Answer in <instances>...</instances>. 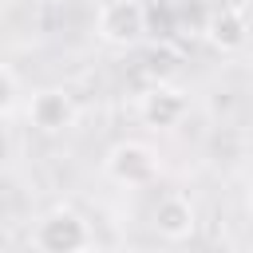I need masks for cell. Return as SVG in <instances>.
Returning a JSON list of instances; mask_svg holds the SVG:
<instances>
[{
  "instance_id": "1",
  "label": "cell",
  "mask_w": 253,
  "mask_h": 253,
  "mask_svg": "<svg viewBox=\"0 0 253 253\" xmlns=\"http://www.w3.org/2000/svg\"><path fill=\"white\" fill-rule=\"evenodd\" d=\"M28 241H32L36 253H87L95 245V229H91V221L79 210L51 206L47 213L36 217Z\"/></svg>"
},
{
  "instance_id": "2",
  "label": "cell",
  "mask_w": 253,
  "mask_h": 253,
  "mask_svg": "<svg viewBox=\"0 0 253 253\" xmlns=\"http://www.w3.org/2000/svg\"><path fill=\"white\" fill-rule=\"evenodd\" d=\"M150 32V8L142 0H103L95 12V36L111 47H134Z\"/></svg>"
},
{
  "instance_id": "3",
  "label": "cell",
  "mask_w": 253,
  "mask_h": 253,
  "mask_svg": "<svg viewBox=\"0 0 253 253\" xmlns=\"http://www.w3.org/2000/svg\"><path fill=\"white\" fill-rule=\"evenodd\" d=\"M103 174H107L115 186L146 190V186H154V182L162 178V162H158V154H154L146 142L126 138V142H115V146L107 150V158H103Z\"/></svg>"
},
{
  "instance_id": "4",
  "label": "cell",
  "mask_w": 253,
  "mask_h": 253,
  "mask_svg": "<svg viewBox=\"0 0 253 253\" xmlns=\"http://www.w3.org/2000/svg\"><path fill=\"white\" fill-rule=\"evenodd\" d=\"M150 229L162 241H186L198 229V210L182 190H166L158 194V202L150 206Z\"/></svg>"
},
{
  "instance_id": "5",
  "label": "cell",
  "mask_w": 253,
  "mask_h": 253,
  "mask_svg": "<svg viewBox=\"0 0 253 253\" xmlns=\"http://www.w3.org/2000/svg\"><path fill=\"white\" fill-rule=\"evenodd\" d=\"M138 115H142V123L154 126V130H174V126L186 123L190 99H186V91H178V87H170V83H154L150 91L138 95Z\"/></svg>"
},
{
  "instance_id": "6",
  "label": "cell",
  "mask_w": 253,
  "mask_h": 253,
  "mask_svg": "<svg viewBox=\"0 0 253 253\" xmlns=\"http://www.w3.org/2000/svg\"><path fill=\"white\" fill-rule=\"evenodd\" d=\"M28 123L40 134H63L75 123V99L63 87H43L28 99Z\"/></svg>"
},
{
  "instance_id": "7",
  "label": "cell",
  "mask_w": 253,
  "mask_h": 253,
  "mask_svg": "<svg viewBox=\"0 0 253 253\" xmlns=\"http://www.w3.org/2000/svg\"><path fill=\"white\" fill-rule=\"evenodd\" d=\"M206 40H210L221 55L241 51V47L249 43V32H245V16H241V8H237V4H221V8H213L210 20H206Z\"/></svg>"
},
{
  "instance_id": "8",
  "label": "cell",
  "mask_w": 253,
  "mask_h": 253,
  "mask_svg": "<svg viewBox=\"0 0 253 253\" xmlns=\"http://www.w3.org/2000/svg\"><path fill=\"white\" fill-rule=\"evenodd\" d=\"M12 103H16V79L0 67V119L12 111Z\"/></svg>"
},
{
  "instance_id": "9",
  "label": "cell",
  "mask_w": 253,
  "mask_h": 253,
  "mask_svg": "<svg viewBox=\"0 0 253 253\" xmlns=\"http://www.w3.org/2000/svg\"><path fill=\"white\" fill-rule=\"evenodd\" d=\"M0 154H4V130H0Z\"/></svg>"
}]
</instances>
